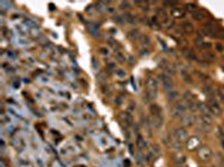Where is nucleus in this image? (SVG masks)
Masks as SVG:
<instances>
[{
    "label": "nucleus",
    "mask_w": 224,
    "mask_h": 167,
    "mask_svg": "<svg viewBox=\"0 0 224 167\" xmlns=\"http://www.w3.org/2000/svg\"><path fill=\"white\" fill-rule=\"evenodd\" d=\"M203 91H204L206 95H209L212 91H213V89L209 87V86H205V88H203Z\"/></svg>",
    "instance_id": "obj_27"
},
{
    "label": "nucleus",
    "mask_w": 224,
    "mask_h": 167,
    "mask_svg": "<svg viewBox=\"0 0 224 167\" xmlns=\"http://www.w3.org/2000/svg\"><path fill=\"white\" fill-rule=\"evenodd\" d=\"M136 144L140 149H142L146 147V142H145V139H143L142 136H138V137H137Z\"/></svg>",
    "instance_id": "obj_19"
},
{
    "label": "nucleus",
    "mask_w": 224,
    "mask_h": 167,
    "mask_svg": "<svg viewBox=\"0 0 224 167\" xmlns=\"http://www.w3.org/2000/svg\"><path fill=\"white\" fill-rule=\"evenodd\" d=\"M221 144H222V147L224 148V139H222V142H221Z\"/></svg>",
    "instance_id": "obj_30"
},
{
    "label": "nucleus",
    "mask_w": 224,
    "mask_h": 167,
    "mask_svg": "<svg viewBox=\"0 0 224 167\" xmlns=\"http://www.w3.org/2000/svg\"><path fill=\"white\" fill-rule=\"evenodd\" d=\"M159 78L162 80V85L165 90H168V91L173 90V80H172L170 76L166 75V74H162V75L159 76Z\"/></svg>",
    "instance_id": "obj_7"
},
{
    "label": "nucleus",
    "mask_w": 224,
    "mask_h": 167,
    "mask_svg": "<svg viewBox=\"0 0 224 167\" xmlns=\"http://www.w3.org/2000/svg\"><path fill=\"white\" fill-rule=\"evenodd\" d=\"M121 6H122L121 8H123V9L125 8H129V2H121Z\"/></svg>",
    "instance_id": "obj_29"
},
{
    "label": "nucleus",
    "mask_w": 224,
    "mask_h": 167,
    "mask_svg": "<svg viewBox=\"0 0 224 167\" xmlns=\"http://www.w3.org/2000/svg\"><path fill=\"white\" fill-rule=\"evenodd\" d=\"M180 75H182V78H183L185 81H189V83H192V77H191V75L187 73V71L182 70V71H180Z\"/></svg>",
    "instance_id": "obj_24"
},
{
    "label": "nucleus",
    "mask_w": 224,
    "mask_h": 167,
    "mask_svg": "<svg viewBox=\"0 0 224 167\" xmlns=\"http://www.w3.org/2000/svg\"><path fill=\"white\" fill-rule=\"evenodd\" d=\"M178 96H179V94H178V91L176 90H170L168 91V99L170 100V102H173V100H175V99L178 98Z\"/></svg>",
    "instance_id": "obj_20"
},
{
    "label": "nucleus",
    "mask_w": 224,
    "mask_h": 167,
    "mask_svg": "<svg viewBox=\"0 0 224 167\" xmlns=\"http://www.w3.org/2000/svg\"><path fill=\"white\" fill-rule=\"evenodd\" d=\"M199 145H201V142H199V138L195 137V136H192L191 138H188L187 143H186V147H187L188 150H194Z\"/></svg>",
    "instance_id": "obj_9"
},
{
    "label": "nucleus",
    "mask_w": 224,
    "mask_h": 167,
    "mask_svg": "<svg viewBox=\"0 0 224 167\" xmlns=\"http://www.w3.org/2000/svg\"><path fill=\"white\" fill-rule=\"evenodd\" d=\"M220 29L219 26L215 24L214 21H207L204 26V31H205L206 35L209 36H213L215 37V33H217V30Z\"/></svg>",
    "instance_id": "obj_6"
},
{
    "label": "nucleus",
    "mask_w": 224,
    "mask_h": 167,
    "mask_svg": "<svg viewBox=\"0 0 224 167\" xmlns=\"http://www.w3.org/2000/svg\"><path fill=\"white\" fill-rule=\"evenodd\" d=\"M188 138V133L184 127H179L175 129L174 131V139L178 143H184L185 140H187Z\"/></svg>",
    "instance_id": "obj_4"
},
{
    "label": "nucleus",
    "mask_w": 224,
    "mask_h": 167,
    "mask_svg": "<svg viewBox=\"0 0 224 167\" xmlns=\"http://www.w3.org/2000/svg\"><path fill=\"white\" fill-rule=\"evenodd\" d=\"M192 18L194 20H197V21H201L203 19L205 18V12L203 10H195L194 12H192Z\"/></svg>",
    "instance_id": "obj_11"
},
{
    "label": "nucleus",
    "mask_w": 224,
    "mask_h": 167,
    "mask_svg": "<svg viewBox=\"0 0 224 167\" xmlns=\"http://www.w3.org/2000/svg\"><path fill=\"white\" fill-rule=\"evenodd\" d=\"M207 108H209V113L215 115V116H221L222 115V108H221V106L214 99H209V102H207Z\"/></svg>",
    "instance_id": "obj_5"
},
{
    "label": "nucleus",
    "mask_w": 224,
    "mask_h": 167,
    "mask_svg": "<svg viewBox=\"0 0 224 167\" xmlns=\"http://www.w3.org/2000/svg\"><path fill=\"white\" fill-rule=\"evenodd\" d=\"M223 167H224V165H223Z\"/></svg>",
    "instance_id": "obj_31"
},
{
    "label": "nucleus",
    "mask_w": 224,
    "mask_h": 167,
    "mask_svg": "<svg viewBox=\"0 0 224 167\" xmlns=\"http://www.w3.org/2000/svg\"><path fill=\"white\" fill-rule=\"evenodd\" d=\"M139 41L140 44L142 45V46H145V47H147V46H149L150 45V38L147 36V35H141V36L139 37Z\"/></svg>",
    "instance_id": "obj_14"
},
{
    "label": "nucleus",
    "mask_w": 224,
    "mask_h": 167,
    "mask_svg": "<svg viewBox=\"0 0 224 167\" xmlns=\"http://www.w3.org/2000/svg\"><path fill=\"white\" fill-rule=\"evenodd\" d=\"M128 37L130 38V39H132V40L137 39V38H139V37H140L139 36V31H138L137 29L130 30V31H129V33H128Z\"/></svg>",
    "instance_id": "obj_22"
},
{
    "label": "nucleus",
    "mask_w": 224,
    "mask_h": 167,
    "mask_svg": "<svg viewBox=\"0 0 224 167\" xmlns=\"http://www.w3.org/2000/svg\"><path fill=\"white\" fill-rule=\"evenodd\" d=\"M158 89H159V84H158V80L156 78L150 77L146 80V96H147L146 100L147 102L152 98H156Z\"/></svg>",
    "instance_id": "obj_1"
},
{
    "label": "nucleus",
    "mask_w": 224,
    "mask_h": 167,
    "mask_svg": "<svg viewBox=\"0 0 224 167\" xmlns=\"http://www.w3.org/2000/svg\"><path fill=\"white\" fill-rule=\"evenodd\" d=\"M186 110H187V106L185 105L183 102H176L175 105H173V107L170 109V115L175 117V118H180V117L186 114Z\"/></svg>",
    "instance_id": "obj_2"
},
{
    "label": "nucleus",
    "mask_w": 224,
    "mask_h": 167,
    "mask_svg": "<svg viewBox=\"0 0 224 167\" xmlns=\"http://www.w3.org/2000/svg\"><path fill=\"white\" fill-rule=\"evenodd\" d=\"M184 98L187 100L188 105H191V104H195V102H196L194 95L192 94V93H189V91H186V93L184 94Z\"/></svg>",
    "instance_id": "obj_15"
},
{
    "label": "nucleus",
    "mask_w": 224,
    "mask_h": 167,
    "mask_svg": "<svg viewBox=\"0 0 224 167\" xmlns=\"http://www.w3.org/2000/svg\"><path fill=\"white\" fill-rule=\"evenodd\" d=\"M185 9L188 11H192V12H194L195 10H196V5L194 4H188L185 6Z\"/></svg>",
    "instance_id": "obj_25"
},
{
    "label": "nucleus",
    "mask_w": 224,
    "mask_h": 167,
    "mask_svg": "<svg viewBox=\"0 0 224 167\" xmlns=\"http://www.w3.org/2000/svg\"><path fill=\"white\" fill-rule=\"evenodd\" d=\"M150 113L152 116H162V110L159 108V106L156 104H152L150 106Z\"/></svg>",
    "instance_id": "obj_13"
},
{
    "label": "nucleus",
    "mask_w": 224,
    "mask_h": 167,
    "mask_svg": "<svg viewBox=\"0 0 224 167\" xmlns=\"http://www.w3.org/2000/svg\"><path fill=\"white\" fill-rule=\"evenodd\" d=\"M184 55H185V56H186V58L189 59V60H195V58H196V57H195V54L191 50V49L184 51Z\"/></svg>",
    "instance_id": "obj_23"
},
{
    "label": "nucleus",
    "mask_w": 224,
    "mask_h": 167,
    "mask_svg": "<svg viewBox=\"0 0 224 167\" xmlns=\"http://www.w3.org/2000/svg\"><path fill=\"white\" fill-rule=\"evenodd\" d=\"M197 156H199L201 162H203V163H209V160L212 159L213 153H212V149L209 148V146H202V147L199 148Z\"/></svg>",
    "instance_id": "obj_3"
},
{
    "label": "nucleus",
    "mask_w": 224,
    "mask_h": 167,
    "mask_svg": "<svg viewBox=\"0 0 224 167\" xmlns=\"http://www.w3.org/2000/svg\"><path fill=\"white\" fill-rule=\"evenodd\" d=\"M133 18H135V17H133L132 15H130V14H125V15H123V19L128 22H133Z\"/></svg>",
    "instance_id": "obj_26"
},
{
    "label": "nucleus",
    "mask_w": 224,
    "mask_h": 167,
    "mask_svg": "<svg viewBox=\"0 0 224 167\" xmlns=\"http://www.w3.org/2000/svg\"><path fill=\"white\" fill-rule=\"evenodd\" d=\"M172 16L175 18H183L185 17V10L182 8H174L172 10Z\"/></svg>",
    "instance_id": "obj_12"
},
{
    "label": "nucleus",
    "mask_w": 224,
    "mask_h": 167,
    "mask_svg": "<svg viewBox=\"0 0 224 167\" xmlns=\"http://www.w3.org/2000/svg\"><path fill=\"white\" fill-rule=\"evenodd\" d=\"M179 123L183 127H187V126H192L194 123V116L191 114H185L184 116L180 117Z\"/></svg>",
    "instance_id": "obj_8"
},
{
    "label": "nucleus",
    "mask_w": 224,
    "mask_h": 167,
    "mask_svg": "<svg viewBox=\"0 0 224 167\" xmlns=\"http://www.w3.org/2000/svg\"><path fill=\"white\" fill-rule=\"evenodd\" d=\"M173 157H174V160H175L177 164H179V165H182V164L185 162V156H184L182 153H176V154H174Z\"/></svg>",
    "instance_id": "obj_16"
},
{
    "label": "nucleus",
    "mask_w": 224,
    "mask_h": 167,
    "mask_svg": "<svg viewBox=\"0 0 224 167\" xmlns=\"http://www.w3.org/2000/svg\"><path fill=\"white\" fill-rule=\"evenodd\" d=\"M157 17L158 18H162V21H166L167 20V14H166V11L164 9H158L157 10Z\"/></svg>",
    "instance_id": "obj_21"
},
{
    "label": "nucleus",
    "mask_w": 224,
    "mask_h": 167,
    "mask_svg": "<svg viewBox=\"0 0 224 167\" xmlns=\"http://www.w3.org/2000/svg\"><path fill=\"white\" fill-rule=\"evenodd\" d=\"M201 120H202V124H205V125H211L212 124V118L209 116V114H202Z\"/></svg>",
    "instance_id": "obj_17"
},
{
    "label": "nucleus",
    "mask_w": 224,
    "mask_h": 167,
    "mask_svg": "<svg viewBox=\"0 0 224 167\" xmlns=\"http://www.w3.org/2000/svg\"><path fill=\"white\" fill-rule=\"evenodd\" d=\"M180 28L185 33H192L194 31V26L192 25V22L189 21H185L180 25Z\"/></svg>",
    "instance_id": "obj_10"
},
{
    "label": "nucleus",
    "mask_w": 224,
    "mask_h": 167,
    "mask_svg": "<svg viewBox=\"0 0 224 167\" xmlns=\"http://www.w3.org/2000/svg\"><path fill=\"white\" fill-rule=\"evenodd\" d=\"M117 75L120 77H125V73L123 70H117Z\"/></svg>",
    "instance_id": "obj_28"
},
{
    "label": "nucleus",
    "mask_w": 224,
    "mask_h": 167,
    "mask_svg": "<svg viewBox=\"0 0 224 167\" xmlns=\"http://www.w3.org/2000/svg\"><path fill=\"white\" fill-rule=\"evenodd\" d=\"M195 44H196V46H199V48H206V47H211V45L209 44H206L205 41L203 39H201V38H196L195 39Z\"/></svg>",
    "instance_id": "obj_18"
}]
</instances>
